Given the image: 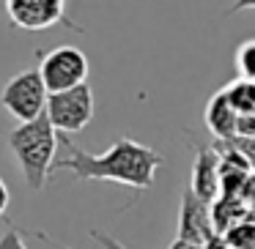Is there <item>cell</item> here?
Listing matches in <instances>:
<instances>
[{
  "mask_svg": "<svg viewBox=\"0 0 255 249\" xmlns=\"http://www.w3.org/2000/svg\"><path fill=\"white\" fill-rule=\"evenodd\" d=\"M47 101H50V90H47L39 69L19 72L0 90V104L6 107V112L11 118H17V123L36 121L39 115H44Z\"/></svg>",
  "mask_w": 255,
  "mask_h": 249,
  "instance_id": "3",
  "label": "cell"
},
{
  "mask_svg": "<svg viewBox=\"0 0 255 249\" xmlns=\"http://www.w3.org/2000/svg\"><path fill=\"white\" fill-rule=\"evenodd\" d=\"M206 126L217 140H236L239 134V110L231 104L225 88L217 90L206 104Z\"/></svg>",
  "mask_w": 255,
  "mask_h": 249,
  "instance_id": "9",
  "label": "cell"
},
{
  "mask_svg": "<svg viewBox=\"0 0 255 249\" xmlns=\"http://www.w3.org/2000/svg\"><path fill=\"white\" fill-rule=\"evenodd\" d=\"M233 63H236L239 77L253 80L255 83V39H247V41H242V44L236 47V58H233Z\"/></svg>",
  "mask_w": 255,
  "mask_h": 249,
  "instance_id": "13",
  "label": "cell"
},
{
  "mask_svg": "<svg viewBox=\"0 0 255 249\" xmlns=\"http://www.w3.org/2000/svg\"><path fill=\"white\" fill-rule=\"evenodd\" d=\"M47 115H50L52 126L61 134H77L94 118V90L88 83L77 85V88L61 90V93H50L47 101Z\"/></svg>",
  "mask_w": 255,
  "mask_h": 249,
  "instance_id": "5",
  "label": "cell"
},
{
  "mask_svg": "<svg viewBox=\"0 0 255 249\" xmlns=\"http://www.w3.org/2000/svg\"><path fill=\"white\" fill-rule=\"evenodd\" d=\"M247 8H255V0H233V6L225 11V17H233V14L247 11Z\"/></svg>",
  "mask_w": 255,
  "mask_h": 249,
  "instance_id": "19",
  "label": "cell"
},
{
  "mask_svg": "<svg viewBox=\"0 0 255 249\" xmlns=\"http://www.w3.org/2000/svg\"><path fill=\"white\" fill-rule=\"evenodd\" d=\"M236 137H255V110L239 115V134Z\"/></svg>",
  "mask_w": 255,
  "mask_h": 249,
  "instance_id": "15",
  "label": "cell"
},
{
  "mask_svg": "<svg viewBox=\"0 0 255 249\" xmlns=\"http://www.w3.org/2000/svg\"><path fill=\"white\" fill-rule=\"evenodd\" d=\"M253 208L244 203L242 194H220V197L211 203V222H214V230L225 236L233 225L250 219Z\"/></svg>",
  "mask_w": 255,
  "mask_h": 249,
  "instance_id": "10",
  "label": "cell"
},
{
  "mask_svg": "<svg viewBox=\"0 0 255 249\" xmlns=\"http://www.w3.org/2000/svg\"><path fill=\"white\" fill-rule=\"evenodd\" d=\"M91 238H94V241H99L105 249H127L121 241H116L113 236H107L105 230H91Z\"/></svg>",
  "mask_w": 255,
  "mask_h": 249,
  "instance_id": "17",
  "label": "cell"
},
{
  "mask_svg": "<svg viewBox=\"0 0 255 249\" xmlns=\"http://www.w3.org/2000/svg\"><path fill=\"white\" fill-rule=\"evenodd\" d=\"M225 93H228V99H231V104L239 110V115L255 110V83L253 80L236 77L233 83L225 85Z\"/></svg>",
  "mask_w": 255,
  "mask_h": 249,
  "instance_id": "11",
  "label": "cell"
},
{
  "mask_svg": "<svg viewBox=\"0 0 255 249\" xmlns=\"http://www.w3.org/2000/svg\"><path fill=\"white\" fill-rule=\"evenodd\" d=\"M8 200H11V194H8V186H6V181L0 178V216L8 211Z\"/></svg>",
  "mask_w": 255,
  "mask_h": 249,
  "instance_id": "20",
  "label": "cell"
},
{
  "mask_svg": "<svg viewBox=\"0 0 255 249\" xmlns=\"http://www.w3.org/2000/svg\"><path fill=\"white\" fill-rule=\"evenodd\" d=\"M170 249H203L200 244H189V241H181V238H176V241L170 244Z\"/></svg>",
  "mask_w": 255,
  "mask_h": 249,
  "instance_id": "21",
  "label": "cell"
},
{
  "mask_svg": "<svg viewBox=\"0 0 255 249\" xmlns=\"http://www.w3.org/2000/svg\"><path fill=\"white\" fill-rule=\"evenodd\" d=\"M189 189L209 203H214L220 197V151H217V145H203V143L195 145Z\"/></svg>",
  "mask_w": 255,
  "mask_h": 249,
  "instance_id": "8",
  "label": "cell"
},
{
  "mask_svg": "<svg viewBox=\"0 0 255 249\" xmlns=\"http://www.w3.org/2000/svg\"><path fill=\"white\" fill-rule=\"evenodd\" d=\"M225 238L231 241L233 249H255V214L250 219L233 225L231 230L225 233Z\"/></svg>",
  "mask_w": 255,
  "mask_h": 249,
  "instance_id": "12",
  "label": "cell"
},
{
  "mask_svg": "<svg viewBox=\"0 0 255 249\" xmlns=\"http://www.w3.org/2000/svg\"><path fill=\"white\" fill-rule=\"evenodd\" d=\"M0 249H28L22 241V233L17 227H8L3 236H0Z\"/></svg>",
  "mask_w": 255,
  "mask_h": 249,
  "instance_id": "14",
  "label": "cell"
},
{
  "mask_svg": "<svg viewBox=\"0 0 255 249\" xmlns=\"http://www.w3.org/2000/svg\"><path fill=\"white\" fill-rule=\"evenodd\" d=\"M39 72L44 77L47 90L50 93H61V90H69V88H77V85L88 83V58L77 47L63 44V47H55V50L41 55Z\"/></svg>",
  "mask_w": 255,
  "mask_h": 249,
  "instance_id": "4",
  "label": "cell"
},
{
  "mask_svg": "<svg viewBox=\"0 0 255 249\" xmlns=\"http://www.w3.org/2000/svg\"><path fill=\"white\" fill-rule=\"evenodd\" d=\"M61 132L52 126L50 115H39L36 121H25L8 132V148L17 159L30 192H41L52 175L58 159Z\"/></svg>",
  "mask_w": 255,
  "mask_h": 249,
  "instance_id": "2",
  "label": "cell"
},
{
  "mask_svg": "<svg viewBox=\"0 0 255 249\" xmlns=\"http://www.w3.org/2000/svg\"><path fill=\"white\" fill-rule=\"evenodd\" d=\"M6 11L8 19L22 30H44L58 22L72 25L66 19V0H6ZM72 28L83 33V28L77 25Z\"/></svg>",
  "mask_w": 255,
  "mask_h": 249,
  "instance_id": "6",
  "label": "cell"
},
{
  "mask_svg": "<svg viewBox=\"0 0 255 249\" xmlns=\"http://www.w3.org/2000/svg\"><path fill=\"white\" fill-rule=\"evenodd\" d=\"M61 148L63 156L55 159L52 172L69 170L80 181H113L132 189H151L156 170L165 165L162 154L129 137H118L105 154H88L61 134Z\"/></svg>",
  "mask_w": 255,
  "mask_h": 249,
  "instance_id": "1",
  "label": "cell"
},
{
  "mask_svg": "<svg viewBox=\"0 0 255 249\" xmlns=\"http://www.w3.org/2000/svg\"><path fill=\"white\" fill-rule=\"evenodd\" d=\"M214 222H211V203L192 192L184 189L181 192V208H178V233L176 238L189 244H200L203 247L211 236H214Z\"/></svg>",
  "mask_w": 255,
  "mask_h": 249,
  "instance_id": "7",
  "label": "cell"
},
{
  "mask_svg": "<svg viewBox=\"0 0 255 249\" xmlns=\"http://www.w3.org/2000/svg\"><path fill=\"white\" fill-rule=\"evenodd\" d=\"M242 197H244V203H247L250 208H253V214H255V167H253V172L247 175V181H244Z\"/></svg>",
  "mask_w": 255,
  "mask_h": 249,
  "instance_id": "16",
  "label": "cell"
},
{
  "mask_svg": "<svg viewBox=\"0 0 255 249\" xmlns=\"http://www.w3.org/2000/svg\"><path fill=\"white\" fill-rule=\"evenodd\" d=\"M203 249H233V247H231V241H228L222 233H214V236L203 244Z\"/></svg>",
  "mask_w": 255,
  "mask_h": 249,
  "instance_id": "18",
  "label": "cell"
}]
</instances>
